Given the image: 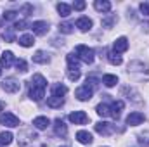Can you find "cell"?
Instances as JSON below:
<instances>
[{
    "label": "cell",
    "mask_w": 149,
    "mask_h": 147,
    "mask_svg": "<svg viewBox=\"0 0 149 147\" xmlns=\"http://www.w3.org/2000/svg\"><path fill=\"white\" fill-rule=\"evenodd\" d=\"M0 76H2V68H0Z\"/></svg>",
    "instance_id": "obj_38"
},
{
    "label": "cell",
    "mask_w": 149,
    "mask_h": 147,
    "mask_svg": "<svg viewBox=\"0 0 149 147\" xmlns=\"http://www.w3.org/2000/svg\"><path fill=\"white\" fill-rule=\"evenodd\" d=\"M139 9H141V12H142L144 16H149V2H142Z\"/></svg>",
    "instance_id": "obj_35"
},
{
    "label": "cell",
    "mask_w": 149,
    "mask_h": 147,
    "mask_svg": "<svg viewBox=\"0 0 149 147\" xmlns=\"http://www.w3.org/2000/svg\"><path fill=\"white\" fill-rule=\"evenodd\" d=\"M95 109H97V114H99V116H102V118L111 116V111H109V106H108V104H99Z\"/></svg>",
    "instance_id": "obj_26"
},
{
    "label": "cell",
    "mask_w": 149,
    "mask_h": 147,
    "mask_svg": "<svg viewBox=\"0 0 149 147\" xmlns=\"http://www.w3.org/2000/svg\"><path fill=\"white\" fill-rule=\"evenodd\" d=\"M30 28L33 30V33H35V35L43 37V35H47V31H49V23H45V21H35Z\"/></svg>",
    "instance_id": "obj_8"
},
{
    "label": "cell",
    "mask_w": 149,
    "mask_h": 147,
    "mask_svg": "<svg viewBox=\"0 0 149 147\" xmlns=\"http://www.w3.org/2000/svg\"><path fill=\"white\" fill-rule=\"evenodd\" d=\"M68 118H70V121L74 123V125H85V123L88 121V116H87V112H83V111H74V112H71Z\"/></svg>",
    "instance_id": "obj_7"
},
{
    "label": "cell",
    "mask_w": 149,
    "mask_h": 147,
    "mask_svg": "<svg viewBox=\"0 0 149 147\" xmlns=\"http://www.w3.org/2000/svg\"><path fill=\"white\" fill-rule=\"evenodd\" d=\"M54 133H56L57 137H66V133H68V126H66L64 121L59 119V118L54 121Z\"/></svg>",
    "instance_id": "obj_11"
},
{
    "label": "cell",
    "mask_w": 149,
    "mask_h": 147,
    "mask_svg": "<svg viewBox=\"0 0 149 147\" xmlns=\"http://www.w3.org/2000/svg\"><path fill=\"white\" fill-rule=\"evenodd\" d=\"M12 133L10 132H2L0 133V144L2 146H9V144H12Z\"/></svg>",
    "instance_id": "obj_25"
},
{
    "label": "cell",
    "mask_w": 149,
    "mask_h": 147,
    "mask_svg": "<svg viewBox=\"0 0 149 147\" xmlns=\"http://www.w3.org/2000/svg\"><path fill=\"white\" fill-rule=\"evenodd\" d=\"M76 57H78L80 61H83L85 64H92L94 59H95L94 50H92L90 47H87V45H78V47H76Z\"/></svg>",
    "instance_id": "obj_2"
},
{
    "label": "cell",
    "mask_w": 149,
    "mask_h": 147,
    "mask_svg": "<svg viewBox=\"0 0 149 147\" xmlns=\"http://www.w3.org/2000/svg\"><path fill=\"white\" fill-rule=\"evenodd\" d=\"M116 19H118V17H116V14H109L108 17H104V19H102V24H104L106 28H111L113 24L116 23Z\"/></svg>",
    "instance_id": "obj_29"
},
{
    "label": "cell",
    "mask_w": 149,
    "mask_h": 147,
    "mask_svg": "<svg viewBox=\"0 0 149 147\" xmlns=\"http://www.w3.org/2000/svg\"><path fill=\"white\" fill-rule=\"evenodd\" d=\"M0 125L10 126V128L19 126V118H17V116H14L12 112H3V114H0Z\"/></svg>",
    "instance_id": "obj_5"
},
{
    "label": "cell",
    "mask_w": 149,
    "mask_h": 147,
    "mask_svg": "<svg viewBox=\"0 0 149 147\" xmlns=\"http://www.w3.org/2000/svg\"><path fill=\"white\" fill-rule=\"evenodd\" d=\"M50 59H49V55L43 52V50H37L35 54H33V62H37V64H47Z\"/></svg>",
    "instance_id": "obj_19"
},
{
    "label": "cell",
    "mask_w": 149,
    "mask_h": 147,
    "mask_svg": "<svg viewBox=\"0 0 149 147\" xmlns=\"http://www.w3.org/2000/svg\"><path fill=\"white\" fill-rule=\"evenodd\" d=\"M3 38L7 40V42H14V33L9 30V31H3Z\"/></svg>",
    "instance_id": "obj_36"
},
{
    "label": "cell",
    "mask_w": 149,
    "mask_h": 147,
    "mask_svg": "<svg viewBox=\"0 0 149 147\" xmlns=\"http://www.w3.org/2000/svg\"><path fill=\"white\" fill-rule=\"evenodd\" d=\"M68 78H70L71 81H76V80L80 78V71H78V69H68Z\"/></svg>",
    "instance_id": "obj_32"
},
{
    "label": "cell",
    "mask_w": 149,
    "mask_h": 147,
    "mask_svg": "<svg viewBox=\"0 0 149 147\" xmlns=\"http://www.w3.org/2000/svg\"><path fill=\"white\" fill-rule=\"evenodd\" d=\"M57 12H59V16L68 17L71 14V5H68V3H57Z\"/></svg>",
    "instance_id": "obj_22"
},
{
    "label": "cell",
    "mask_w": 149,
    "mask_h": 147,
    "mask_svg": "<svg viewBox=\"0 0 149 147\" xmlns=\"http://www.w3.org/2000/svg\"><path fill=\"white\" fill-rule=\"evenodd\" d=\"M33 43H35L33 35H23V37L19 38V45H21V47H31Z\"/></svg>",
    "instance_id": "obj_23"
},
{
    "label": "cell",
    "mask_w": 149,
    "mask_h": 147,
    "mask_svg": "<svg viewBox=\"0 0 149 147\" xmlns=\"http://www.w3.org/2000/svg\"><path fill=\"white\" fill-rule=\"evenodd\" d=\"M144 121H146V116H144L142 112H139V111L130 112V114L127 116V125H130V126H137V125H141V123H144Z\"/></svg>",
    "instance_id": "obj_6"
},
{
    "label": "cell",
    "mask_w": 149,
    "mask_h": 147,
    "mask_svg": "<svg viewBox=\"0 0 149 147\" xmlns=\"http://www.w3.org/2000/svg\"><path fill=\"white\" fill-rule=\"evenodd\" d=\"M71 7H73L74 10H83V9L87 7V3H85V2H81V0H78V2H73V5H71Z\"/></svg>",
    "instance_id": "obj_33"
},
{
    "label": "cell",
    "mask_w": 149,
    "mask_h": 147,
    "mask_svg": "<svg viewBox=\"0 0 149 147\" xmlns=\"http://www.w3.org/2000/svg\"><path fill=\"white\" fill-rule=\"evenodd\" d=\"M68 92V88L64 87V85H61V83H56V85H52V95H57V97H64V94Z\"/></svg>",
    "instance_id": "obj_21"
},
{
    "label": "cell",
    "mask_w": 149,
    "mask_h": 147,
    "mask_svg": "<svg viewBox=\"0 0 149 147\" xmlns=\"http://www.w3.org/2000/svg\"><path fill=\"white\" fill-rule=\"evenodd\" d=\"M14 62V54L10 52V50H7V52H3L2 54V57H0V68H10V64Z\"/></svg>",
    "instance_id": "obj_13"
},
{
    "label": "cell",
    "mask_w": 149,
    "mask_h": 147,
    "mask_svg": "<svg viewBox=\"0 0 149 147\" xmlns=\"http://www.w3.org/2000/svg\"><path fill=\"white\" fill-rule=\"evenodd\" d=\"M95 132L101 135H111L114 132V125L106 123V121H99V123H95Z\"/></svg>",
    "instance_id": "obj_9"
},
{
    "label": "cell",
    "mask_w": 149,
    "mask_h": 147,
    "mask_svg": "<svg viewBox=\"0 0 149 147\" xmlns=\"http://www.w3.org/2000/svg\"><path fill=\"white\" fill-rule=\"evenodd\" d=\"M45 88H47V80L42 74H35L30 81V99L40 102L45 97Z\"/></svg>",
    "instance_id": "obj_1"
},
{
    "label": "cell",
    "mask_w": 149,
    "mask_h": 147,
    "mask_svg": "<svg viewBox=\"0 0 149 147\" xmlns=\"http://www.w3.org/2000/svg\"><path fill=\"white\" fill-rule=\"evenodd\" d=\"M92 94H94V87L92 85H81V87H78L76 88V92H74V95H76V99L78 101H88V99H92Z\"/></svg>",
    "instance_id": "obj_3"
},
{
    "label": "cell",
    "mask_w": 149,
    "mask_h": 147,
    "mask_svg": "<svg viewBox=\"0 0 149 147\" xmlns=\"http://www.w3.org/2000/svg\"><path fill=\"white\" fill-rule=\"evenodd\" d=\"M128 49V40L125 37H120L114 40V43H113V50H114V54H121V52H125Z\"/></svg>",
    "instance_id": "obj_10"
},
{
    "label": "cell",
    "mask_w": 149,
    "mask_h": 147,
    "mask_svg": "<svg viewBox=\"0 0 149 147\" xmlns=\"http://www.w3.org/2000/svg\"><path fill=\"white\" fill-rule=\"evenodd\" d=\"M102 83L106 87H114L118 83V76H114V74H104L102 76Z\"/></svg>",
    "instance_id": "obj_24"
},
{
    "label": "cell",
    "mask_w": 149,
    "mask_h": 147,
    "mask_svg": "<svg viewBox=\"0 0 149 147\" xmlns=\"http://www.w3.org/2000/svg\"><path fill=\"white\" fill-rule=\"evenodd\" d=\"M76 140L80 142V144H85V146H88V144H92V133H88V132H85V130H80L78 133H76Z\"/></svg>",
    "instance_id": "obj_15"
},
{
    "label": "cell",
    "mask_w": 149,
    "mask_h": 147,
    "mask_svg": "<svg viewBox=\"0 0 149 147\" xmlns=\"http://www.w3.org/2000/svg\"><path fill=\"white\" fill-rule=\"evenodd\" d=\"M63 104H64V99H63V97L50 95V97L47 99V106H49V107H52V109H57V107H61Z\"/></svg>",
    "instance_id": "obj_17"
},
{
    "label": "cell",
    "mask_w": 149,
    "mask_h": 147,
    "mask_svg": "<svg viewBox=\"0 0 149 147\" xmlns=\"http://www.w3.org/2000/svg\"><path fill=\"white\" fill-rule=\"evenodd\" d=\"M30 26H31V24H28V21H24V19L14 23V28H16V30H26V28H30Z\"/></svg>",
    "instance_id": "obj_31"
},
{
    "label": "cell",
    "mask_w": 149,
    "mask_h": 147,
    "mask_svg": "<svg viewBox=\"0 0 149 147\" xmlns=\"http://www.w3.org/2000/svg\"><path fill=\"white\" fill-rule=\"evenodd\" d=\"M16 16H17L16 10H5V12H3V19H7V21H9V19H14Z\"/></svg>",
    "instance_id": "obj_34"
},
{
    "label": "cell",
    "mask_w": 149,
    "mask_h": 147,
    "mask_svg": "<svg viewBox=\"0 0 149 147\" xmlns=\"http://www.w3.org/2000/svg\"><path fill=\"white\" fill-rule=\"evenodd\" d=\"M66 61H68L70 69H78V68H80V59H78L74 54H68V55H66Z\"/></svg>",
    "instance_id": "obj_20"
},
{
    "label": "cell",
    "mask_w": 149,
    "mask_h": 147,
    "mask_svg": "<svg viewBox=\"0 0 149 147\" xmlns=\"http://www.w3.org/2000/svg\"><path fill=\"white\" fill-rule=\"evenodd\" d=\"M123 107H125L123 101H114V102H111V106H109V111H111V116L114 118V119H118V118H120V114H121Z\"/></svg>",
    "instance_id": "obj_12"
},
{
    "label": "cell",
    "mask_w": 149,
    "mask_h": 147,
    "mask_svg": "<svg viewBox=\"0 0 149 147\" xmlns=\"http://www.w3.org/2000/svg\"><path fill=\"white\" fill-rule=\"evenodd\" d=\"M3 107H5V104H3V102L0 101V111H3Z\"/></svg>",
    "instance_id": "obj_37"
},
{
    "label": "cell",
    "mask_w": 149,
    "mask_h": 147,
    "mask_svg": "<svg viewBox=\"0 0 149 147\" xmlns=\"http://www.w3.org/2000/svg\"><path fill=\"white\" fill-rule=\"evenodd\" d=\"M76 28H80V31H88L92 28V19L88 17H80L76 21Z\"/></svg>",
    "instance_id": "obj_18"
},
{
    "label": "cell",
    "mask_w": 149,
    "mask_h": 147,
    "mask_svg": "<svg viewBox=\"0 0 149 147\" xmlns=\"http://www.w3.org/2000/svg\"><path fill=\"white\" fill-rule=\"evenodd\" d=\"M108 61L111 62L113 66H120L123 61H121V55H118V54H114V52H109L108 54Z\"/></svg>",
    "instance_id": "obj_28"
},
{
    "label": "cell",
    "mask_w": 149,
    "mask_h": 147,
    "mask_svg": "<svg viewBox=\"0 0 149 147\" xmlns=\"http://www.w3.org/2000/svg\"><path fill=\"white\" fill-rule=\"evenodd\" d=\"M2 88H3L5 92H9V94H17V92L21 90V83H19L16 78H5V80L2 81Z\"/></svg>",
    "instance_id": "obj_4"
},
{
    "label": "cell",
    "mask_w": 149,
    "mask_h": 147,
    "mask_svg": "<svg viewBox=\"0 0 149 147\" xmlns=\"http://www.w3.org/2000/svg\"><path fill=\"white\" fill-rule=\"evenodd\" d=\"M73 28H74L73 23H61V24H59V31H61V33H64V35L73 33Z\"/></svg>",
    "instance_id": "obj_27"
},
{
    "label": "cell",
    "mask_w": 149,
    "mask_h": 147,
    "mask_svg": "<svg viewBox=\"0 0 149 147\" xmlns=\"http://www.w3.org/2000/svg\"><path fill=\"white\" fill-rule=\"evenodd\" d=\"M49 125H50V119H49L47 116H38V118L33 119V126H35L37 130H47Z\"/></svg>",
    "instance_id": "obj_14"
},
{
    "label": "cell",
    "mask_w": 149,
    "mask_h": 147,
    "mask_svg": "<svg viewBox=\"0 0 149 147\" xmlns=\"http://www.w3.org/2000/svg\"><path fill=\"white\" fill-rule=\"evenodd\" d=\"M16 69H17L19 73H26V71H28V64H26L23 59H17V61H16Z\"/></svg>",
    "instance_id": "obj_30"
},
{
    "label": "cell",
    "mask_w": 149,
    "mask_h": 147,
    "mask_svg": "<svg viewBox=\"0 0 149 147\" xmlns=\"http://www.w3.org/2000/svg\"><path fill=\"white\" fill-rule=\"evenodd\" d=\"M94 7L99 12H109L111 10V2H108V0H95L94 2Z\"/></svg>",
    "instance_id": "obj_16"
}]
</instances>
